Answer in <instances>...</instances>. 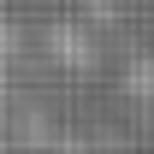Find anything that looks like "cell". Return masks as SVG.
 Returning a JSON list of instances; mask_svg holds the SVG:
<instances>
[{"label":"cell","mask_w":154,"mask_h":154,"mask_svg":"<svg viewBox=\"0 0 154 154\" xmlns=\"http://www.w3.org/2000/svg\"><path fill=\"white\" fill-rule=\"evenodd\" d=\"M6 71H12V30H0V101H6Z\"/></svg>","instance_id":"6da1fadb"}]
</instances>
